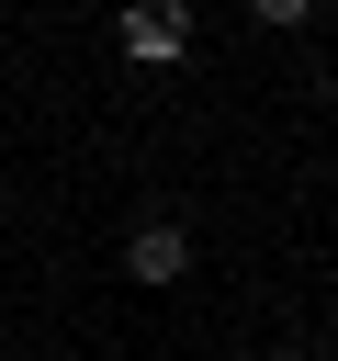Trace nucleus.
<instances>
[{"label":"nucleus","instance_id":"nucleus-1","mask_svg":"<svg viewBox=\"0 0 338 361\" xmlns=\"http://www.w3.org/2000/svg\"><path fill=\"white\" fill-rule=\"evenodd\" d=\"M113 45H124L135 68H169V56L192 45V11H180V0H135V11L113 23Z\"/></svg>","mask_w":338,"mask_h":361},{"label":"nucleus","instance_id":"nucleus-2","mask_svg":"<svg viewBox=\"0 0 338 361\" xmlns=\"http://www.w3.org/2000/svg\"><path fill=\"white\" fill-rule=\"evenodd\" d=\"M124 271H135V282H180V271H192V237H180L169 214H146V226L124 237Z\"/></svg>","mask_w":338,"mask_h":361},{"label":"nucleus","instance_id":"nucleus-3","mask_svg":"<svg viewBox=\"0 0 338 361\" xmlns=\"http://www.w3.org/2000/svg\"><path fill=\"white\" fill-rule=\"evenodd\" d=\"M270 361H315V350H270Z\"/></svg>","mask_w":338,"mask_h":361}]
</instances>
